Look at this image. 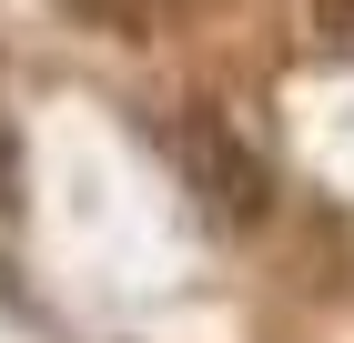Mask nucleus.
Listing matches in <instances>:
<instances>
[{"label": "nucleus", "instance_id": "obj_1", "mask_svg": "<svg viewBox=\"0 0 354 343\" xmlns=\"http://www.w3.org/2000/svg\"><path fill=\"white\" fill-rule=\"evenodd\" d=\"M183 172H192V192H203L223 222H263V192L273 182H263V161L233 141L223 111H192V121H183Z\"/></svg>", "mask_w": 354, "mask_h": 343}, {"label": "nucleus", "instance_id": "obj_2", "mask_svg": "<svg viewBox=\"0 0 354 343\" xmlns=\"http://www.w3.org/2000/svg\"><path fill=\"white\" fill-rule=\"evenodd\" d=\"M314 30H324L334 51H344V61H354V0H314Z\"/></svg>", "mask_w": 354, "mask_h": 343}]
</instances>
